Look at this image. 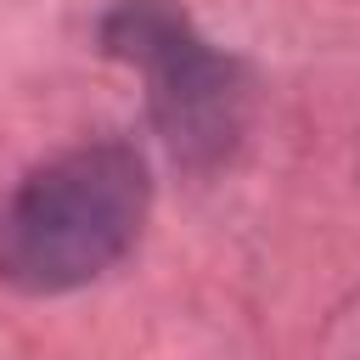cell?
<instances>
[{
  "instance_id": "cell-1",
  "label": "cell",
  "mask_w": 360,
  "mask_h": 360,
  "mask_svg": "<svg viewBox=\"0 0 360 360\" xmlns=\"http://www.w3.org/2000/svg\"><path fill=\"white\" fill-rule=\"evenodd\" d=\"M152 169L129 141H84L39 163L0 214V281L56 298L107 276L141 236Z\"/></svg>"
},
{
  "instance_id": "cell-2",
  "label": "cell",
  "mask_w": 360,
  "mask_h": 360,
  "mask_svg": "<svg viewBox=\"0 0 360 360\" xmlns=\"http://www.w3.org/2000/svg\"><path fill=\"white\" fill-rule=\"evenodd\" d=\"M101 45L146 79V107L186 163H214L242 129V68L214 51L174 6L124 0L101 22Z\"/></svg>"
}]
</instances>
